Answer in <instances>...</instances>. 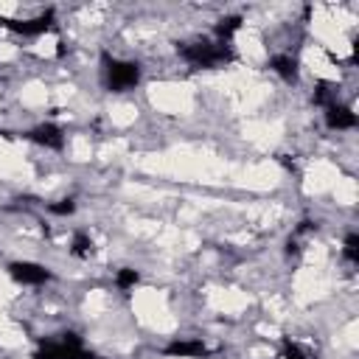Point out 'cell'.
Listing matches in <instances>:
<instances>
[{
	"label": "cell",
	"instance_id": "5b68a950",
	"mask_svg": "<svg viewBox=\"0 0 359 359\" xmlns=\"http://www.w3.org/2000/svg\"><path fill=\"white\" fill-rule=\"evenodd\" d=\"M8 275L22 286H42L50 278V272L42 264H34V261H14L8 266Z\"/></svg>",
	"mask_w": 359,
	"mask_h": 359
},
{
	"label": "cell",
	"instance_id": "4fadbf2b",
	"mask_svg": "<svg viewBox=\"0 0 359 359\" xmlns=\"http://www.w3.org/2000/svg\"><path fill=\"white\" fill-rule=\"evenodd\" d=\"M137 280H140V275H137L135 269H121V272L115 275V283H118V289H132Z\"/></svg>",
	"mask_w": 359,
	"mask_h": 359
},
{
	"label": "cell",
	"instance_id": "8fae6325",
	"mask_svg": "<svg viewBox=\"0 0 359 359\" xmlns=\"http://www.w3.org/2000/svg\"><path fill=\"white\" fill-rule=\"evenodd\" d=\"M278 359H311V351L306 348V345H300V342H286L280 351H278Z\"/></svg>",
	"mask_w": 359,
	"mask_h": 359
},
{
	"label": "cell",
	"instance_id": "5bb4252c",
	"mask_svg": "<svg viewBox=\"0 0 359 359\" xmlns=\"http://www.w3.org/2000/svg\"><path fill=\"white\" fill-rule=\"evenodd\" d=\"M48 210H50V213L65 216V213H73V210H76V205H73V199H59L56 205H48Z\"/></svg>",
	"mask_w": 359,
	"mask_h": 359
},
{
	"label": "cell",
	"instance_id": "52a82bcc",
	"mask_svg": "<svg viewBox=\"0 0 359 359\" xmlns=\"http://www.w3.org/2000/svg\"><path fill=\"white\" fill-rule=\"evenodd\" d=\"M325 123L331 129H337V132H345V129H353L356 126V115H353L351 107H345V104L337 101V104L325 107Z\"/></svg>",
	"mask_w": 359,
	"mask_h": 359
},
{
	"label": "cell",
	"instance_id": "6da1fadb",
	"mask_svg": "<svg viewBox=\"0 0 359 359\" xmlns=\"http://www.w3.org/2000/svg\"><path fill=\"white\" fill-rule=\"evenodd\" d=\"M182 59L194 67H219L230 62V45L219 39H196L182 48Z\"/></svg>",
	"mask_w": 359,
	"mask_h": 359
},
{
	"label": "cell",
	"instance_id": "3957f363",
	"mask_svg": "<svg viewBox=\"0 0 359 359\" xmlns=\"http://www.w3.org/2000/svg\"><path fill=\"white\" fill-rule=\"evenodd\" d=\"M36 359H90L81 339L76 334H65L62 339H50L39 348Z\"/></svg>",
	"mask_w": 359,
	"mask_h": 359
},
{
	"label": "cell",
	"instance_id": "277c9868",
	"mask_svg": "<svg viewBox=\"0 0 359 359\" xmlns=\"http://www.w3.org/2000/svg\"><path fill=\"white\" fill-rule=\"evenodd\" d=\"M6 28H11L14 34H22V36H42L53 28V14L45 11V14H36V17H28V20H0Z\"/></svg>",
	"mask_w": 359,
	"mask_h": 359
},
{
	"label": "cell",
	"instance_id": "7a4b0ae2",
	"mask_svg": "<svg viewBox=\"0 0 359 359\" xmlns=\"http://www.w3.org/2000/svg\"><path fill=\"white\" fill-rule=\"evenodd\" d=\"M104 79H107L109 90L123 93L140 81V67L135 62H126V59H104Z\"/></svg>",
	"mask_w": 359,
	"mask_h": 359
},
{
	"label": "cell",
	"instance_id": "9c48e42d",
	"mask_svg": "<svg viewBox=\"0 0 359 359\" xmlns=\"http://www.w3.org/2000/svg\"><path fill=\"white\" fill-rule=\"evenodd\" d=\"M269 67H272L280 79H286V81H292V79L297 76V59H294L292 53H275L272 62H269Z\"/></svg>",
	"mask_w": 359,
	"mask_h": 359
},
{
	"label": "cell",
	"instance_id": "7c38bea8",
	"mask_svg": "<svg viewBox=\"0 0 359 359\" xmlns=\"http://www.w3.org/2000/svg\"><path fill=\"white\" fill-rule=\"evenodd\" d=\"M342 258H345L348 264H356V258H359V238H356V233H351V236L342 241Z\"/></svg>",
	"mask_w": 359,
	"mask_h": 359
},
{
	"label": "cell",
	"instance_id": "8992f818",
	"mask_svg": "<svg viewBox=\"0 0 359 359\" xmlns=\"http://www.w3.org/2000/svg\"><path fill=\"white\" fill-rule=\"evenodd\" d=\"M165 353L174 356V359H202V356L210 353V348L202 339H177L165 348Z\"/></svg>",
	"mask_w": 359,
	"mask_h": 359
},
{
	"label": "cell",
	"instance_id": "ba28073f",
	"mask_svg": "<svg viewBox=\"0 0 359 359\" xmlns=\"http://www.w3.org/2000/svg\"><path fill=\"white\" fill-rule=\"evenodd\" d=\"M28 135H31L34 143H39V146H45V149H62V146H65V135H62V129H59L56 123H39V126H34Z\"/></svg>",
	"mask_w": 359,
	"mask_h": 359
},
{
	"label": "cell",
	"instance_id": "30bf717a",
	"mask_svg": "<svg viewBox=\"0 0 359 359\" xmlns=\"http://www.w3.org/2000/svg\"><path fill=\"white\" fill-rule=\"evenodd\" d=\"M70 255L76 258H90L93 255V238L87 233H76L70 241Z\"/></svg>",
	"mask_w": 359,
	"mask_h": 359
}]
</instances>
